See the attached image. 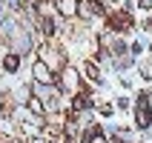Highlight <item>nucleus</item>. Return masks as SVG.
Wrapping results in <instances>:
<instances>
[{
	"label": "nucleus",
	"mask_w": 152,
	"mask_h": 143,
	"mask_svg": "<svg viewBox=\"0 0 152 143\" xmlns=\"http://www.w3.org/2000/svg\"><path fill=\"white\" fill-rule=\"evenodd\" d=\"M58 6H60V12H63V15H75V12H77L75 0H58Z\"/></svg>",
	"instance_id": "2"
},
{
	"label": "nucleus",
	"mask_w": 152,
	"mask_h": 143,
	"mask_svg": "<svg viewBox=\"0 0 152 143\" xmlns=\"http://www.w3.org/2000/svg\"><path fill=\"white\" fill-rule=\"evenodd\" d=\"M34 75L40 77V80H52V75H49V69L43 66V63H37V66H34Z\"/></svg>",
	"instance_id": "3"
},
{
	"label": "nucleus",
	"mask_w": 152,
	"mask_h": 143,
	"mask_svg": "<svg viewBox=\"0 0 152 143\" xmlns=\"http://www.w3.org/2000/svg\"><path fill=\"white\" fill-rule=\"evenodd\" d=\"M83 106H86V97H83V94H77V100H75V109H83Z\"/></svg>",
	"instance_id": "5"
},
{
	"label": "nucleus",
	"mask_w": 152,
	"mask_h": 143,
	"mask_svg": "<svg viewBox=\"0 0 152 143\" xmlns=\"http://www.w3.org/2000/svg\"><path fill=\"white\" fill-rule=\"evenodd\" d=\"M135 115H138V126H149L152 115H149V100H146V94H138V109H135Z\"/></svg>",
	"instance_id": "1"
},
{
	"label": "nucleus",
	"mask_w": 152,
	"mask_h": 143,
	"mask_svg": "<svg viewBox=\"0 0 152 143\" xmlns=\"http://www.w3.org/2000/svg\"><path fill=\"white\" fill-rule=\"evenodd\" d=\"M6 69H17V54H12V57H6Z\"/></svg>",
	"instance_id": "4"
}]
</instances>
